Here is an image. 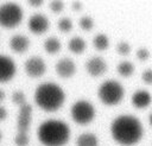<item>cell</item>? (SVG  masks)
<instances>
[{
	"label": "cell",
	"instance_id": "obj_1",
	"mask_svg": "<svg viewBox=\"0 0 152 146\" xmlns=\"http://www.w3.org/2000/svg\"><path fill=\"white\" fill-rule=\"evenodd\" d=\"M142 125L138 118L129 114L116 116L110 123V133L113 139L125 146L134 145L142 137Z\"/></svg>",
	"mask_w": 152,
	"mask_h": 146
},
{
	"label": "cell",
	"instance_id": "obj_2",
	"mask_svg": "<svg viewBox=\"0 0 152 146\" xmlns=\"http://www.w3.org/2000/svg\"><path fill=\"white\" fill-rule=\"evenodd\" d=\"M37 135L45 146H63L69 140L70 128L63 120L48 119L39 125Z\"/></svg>",
	"mask_w": 152,
	"mask_h": 146
},
{
	"label": "cell",
	"instance_id": "obj_3",
	"mask_svg": "<svg viewBox=\"0 0 152 146\" xmlns=\"http://www.w3.org/2000/svg\"><path fill=\"white\" fill-rule=\"evenodd\" d=\"M65 100L64 90L55 82L40 83L34 91V101L42 109L46 112L57 110Z\"/></svg>",
	"mask_w": 152,
	"mask_h": 146
},
{
	"label": "cell",
	"instance_id": "obj_4",
	"mask_svg": "<svg viewBox=\"0 0 152 146\" xmlns=\"http://www.w3.org/2000/svg\"><path fill=\"white\" fill-rule=\"evenodd\" d=\"M32 119V107L26 102L19 107L17 134L14 137V142L18 146H26L28 142V129Z\"/></svg>",
	"mask_w": 152,
	"mask_h": 146
},
{
	"label": "cell",
	"instance_id": "obj_5",
	"mask_svg": "<svg viewBox=\"0 0 152 146\" xmlns=\"http://www.w3.org/2000/svg\"><path fill=\"white\" fill-rule=\"evenodd\" d=\"M124 87L120 82L116 80H106L104 82L101 83V85L97 89V95L99 99L104 103V104H115L121 101L124 97Z\"/></svg>",
	"mask_w": 152,
	"mask_h": 146
},
{
	"label": "cell",
	"instance_id": "obj_6",
	"mask_svg": "<svg viewBox=\"0 0 152 146\" xmlns=\"http://www.w3.org/2000/svg\"><path fill=\"white\" fill-rule=\"evenodd\" d=\"M23 19V9L17 2H4L0 5V25L14 27Z\"/></svg>",
	"mask_w": 152,
	"mask_h": 146
},
{
	"label": "cell",
	"instance_id": "obj_7",
	"mask_svg": "<svg viewBox=\"0 0 152 146\" xmlns=\"http://www.w3.org/2000/svg\"><path fill=\"white\" fill-rule=\"evenodd\" d=\"M71 118L75 122L80 125H86L90 122L95 116V108L91 102L87 100H77L70 109Z\"/></svg>",
	"mask_w": 152,
	"mask_h": 146
},
{
	"label": "cell",
	"instance_id": "obj_8",
	"mask_svg": "<svg viewBox=\"0 0 152 146\" xmlns=\"http://www.w3.org/2000/svg\"><path fill=\"white\" fill-rule=\"evenodd\" d=\"M24 68H25V71L28 76L39 77L45 72L46 64H45L44 59L40 58L39 56H32V57L26 59V62L24 64Z\"/></svg>",
	"mask_w": 152,
	"mask_h": 146
},
{
	"label": "cell",
	"instance_id": "obj_9",
	"mask_svg": "<svg viewBox=\"0 0 152 146\" xmlns=\"http://www.w3.org/2000/svg\"><path fill=\"white\" fill-rule=\"evenodd\" d=\"M17 71L15 62L7 55L0 53V82L10 81Z\"/></svg>",
	"mask_w": 152,
	"mask_h": 146
},
{
	"label": "cell",
	"instance_id": "obj_10",
	"mask_svg": "<svg viewBox=\"0 0 152 146\" xmlns=\"http://www.w3.org/2000/svg\"><path fill=\"white\" fill-rule=\"evenodd\" d=\"M28 28L33 33H43L49 28V19L45 14L43 13H33L28 18Z\"/></svg>",
	"mask_w": 152,
	"mask_h": 146
},
{
	"label": "cell",
	"instance_id": "obj_11",
	"mask_svg": "<svg viewBox=\"0 0 152 146\" xmlns=\"http://www.w3.org/2000/svg\"><path fill=\"white\" fill-rule=\"evenodd\" d=\"M86 69L87 71L93 75V76H100L102 75L106 69H107V64L104 62L103 58L99 57V56H95V57H91L87 61L86 63Z\"/></svg>",
	"mask_w": 152,
	"mask_h": 146
},
{
	"label": "cell",
	"instance_id": "obj_12",
	"mask_svg": "<svg viewBox=\"0 0 152 146\" xmlns=\"http://www.w3.org/2000/svg\"><path fill=\"white\" fill-rule=\"evenodd\" d=\"M75 70H76V65L74 61L68 57H63L58 59V62L56 63V71L61 77H64V78L70 77L75 74Z\"/></svg>",
	"mask_w": 152,
	"mask_h": 146
},
{
	"label": "cell",
	"instance_id": "obj_13",
	"mask_svg": "<svg viewBox=\"0 0 152 146\" xmlns=\"http://www.w3.org/2000/svg\"><path fill=\"white\" fill-rule=\"evenodd\" d=\"M28 45H30L28 38L25 34H21V33L14 34L10 39V46H11V49L14 52H18V53L25 52L28 49Z\"/></svg>",
	"mask_w": 152,
	"mask_h": 146
},
{
	"label": "cell",
	"instance_id": "obj_14",
	"mask_svg": "<svg viewBox=\"0 0 152 146\" xmlns=\"http://www.w3.org/2000/svg\"><path fill=\"white\" fill-rule=\"evenodd\" d=\"M151 101H152V96L150 91L145 89L135 90L132 94V103L137 108H145L151 103Z\"/></svg>",
	"mask_w": 152,
	"mask_h": 146
},
{
	"label": "cell",
	"instance_id": "obj_15",
	"mask_svg": "<svg viewBox=\"0 0 152 146\" xmlns=\"http://www.w3.org/2000/svg\"><path fill=\"white\" fill-rule=\"evenodd\" d=\"M99 141L95 134L86 132L77 137L76 139V146H97Z\"/></svg>",
	"mask_w": 152,
	"mask_h": 146
},
{
	"label": "cell",
	"instance_id": "obj_16",
	"mask_svg": "<svg viewBox=\"0 0 152 146\" xmlns=\"http://www.w3.org/2000/svg\"><path fill=\"white\" fill-rule=\"evenodd\" d=\"M68 47L70 51H72L74 53H81L84 51L86 49V42L83 38L78 37V36H75L72 38L69 39L68 42Z\"/></svg>",
	"mask_w": 152,
	"mask_h": 146
},
{
	"label": "cell",
	"instance_id": "obj_17",
	"mask_svg": "<svg viewBox=\"0 0 152 146\" xmlns=\"http://www.w3.org/2000/svg\"><path fill=\"white\" fill-rule=\"evenodd\" d=\"M44 49L49 53H56L61 49V42L56 37H49L44 42Z\"/></svg>",
	"mask_w": 152,
	"mask_h": 146
},
{
	"label": "cell",
	"instance_id": "obj_18",
	"mask_svg": "<svg viewBox=\"0 0 152 146\" xmlns=\"http://www.w3.org/2000/svg\"><path fill=\"white\" fill-rule=\"evenodd\" d=\"M116 70H118V72H119L121 76L128 77V76H131V75L133 74V71H134V65H133V63L129 62V61H122V62H120V63L116 65Z\"/></svg>",
	"mask_w": 152,
	"mask_h": 146
},
{
	"label": "cell",
	"instance_id": "obj_19",
	"mask_svg": "<svg viewBox=\"0 0 152 146\" xmlns=\"http://www.w3.org/2000/svg\"><path fill=\"white\" fill-rule=\"evenodd\" d=\"M93 44L97 50H106L108 47L109 39L104 33H97L93 39Z\"/></svg>",
	"mask_w": 152,
	"mask_h": 146
},
{
	"label": "cell",
	"instance_id": "obj_20",
	"mask_svg": "<svg viewBox=\"0 0 152 146\" xmlns=\"http://www.w3.org/2000/svg\"><path fill=\"white\" fill-rule=\"evenodd\" d=\"M78 25H80L81 28H83L84 31H88V30H90V28L94 26V20H93V18L89 17V15H83V17L80 18Z\"/></svg>",
	"mask_w": 152,
	"mask_h": 146
},
{
	"label": "cell",
	"instance_id": "obj_21",
	"mask_svg": "<svg viewBox=\"0 0 152 146\" xmlns=\"http://www.w3.org/2000/svg\"><path fill=\"white\" fill-rule=\"evenodd\" d=\"M57 26L62 32H69L71 30V27H72V23L68 17H63V18H61L58 20Z\"/></svg>",
	"mask_w": 152,
	"mask_h": 146
},
{
	"label": "cell",
	"instance_id": "obj_22",
	"mask_svg": "<svg viewBox=\"0 0 152 146\" xmlns=\"http://www.w3.org/2000/svg\"><path fill=\"white\" fill-rule=\"evenodd\" d=\"M12 101L18 104L19 107L23 106L24 103H26V96H25V93L21 91V90H15L13 94H12Z\"/></svg>",
	"mask_w": 152,
	"mask_h": 146
},
{
	"label": "cell",
	"instance_id": "obj_23",
	"mask_svg": "<svg viewBox=\"0 0 152 146\" xmlns=\"http://www.w3.org/2000/svg\"><path fill=\"white\" fill-rule=\"evenodd\" d=\"M116 51L121 55H127L131 51V45L127 42H120L116 44Z\"/></svg>",
	"mask_w": 152,
	"mask_h": 146
},
{
	"label": "cell",
	"instance_id": "obj_24",
	"mask_svg": "<svg viewBox=\"0 0 152 146\" xmlns=\"http://www.w3.org/2000/svg\"><path fill=\"white\" fill-rule=\"evenodd\" d=\"M64 7V2L63 1H59V0H53L50 2V8L53 11V12H61Z\"/></svg>",
	"mask_w": 152,
	"mask_h": 146
},
{
	"label": "cell",
	"instance_id": "obj_25",
	"mask_svg": "<svg viewBox=\"0 0 152 146\" xmlns=\"http://www.w3.org/2000/svg\"><path fill=\"white\" fill-rule=\"evenodd\" d=\"M150 56V51L146 49V47H140L137 50V57L140 59V61H145Z\"/></svg>",
	"mask_w": 152,
	"mask_h": 146
},
{
	"label": "cell",
	"instance_id": "obj_26",
	"mask_svg": "<svg viewBox=\"0 0 152 146\" xmlns=\"http://www.w3.org/2000/svg\"><path fill=\"white\" fill-rule=\"evenodd\" d=\"M141 78L145 83L147 84H152V69H146L144 70L142 75H141Z\"/></svg>",
	"mask_w": 152,
	"mask_h": 146
},
{
	"label": "cell",
	"instance_id": "obj_27",
	"mask_svg": "<svg viewBox=\"0 0 152 146\" xmlns=\"http://www.w3.org/2000/svg\"><path fill=\"white\" fill-rule=\"evenodd\" d=\"M7 116V110L5 109V107L0 106V120H4Z\"/></svg>",
	"mask_w": 152,
	"mask_h": 146
},
{
	"label": "cell",
	"instance_id": "obj_28",
	"mask_svg": "<svg viewBox=\"0 0 152 146\" xmlns=\"http://www.w3.org/2000/svg\"><path fill=\"white\" fill-rule=\"evenodd\" d=\"M28 4H30L31 6H39V5H42L43 2H42V1H34V0H33V1H30Z\"/></svg>",
	"mask_w": 152,
	"mask_h": 146
},
{
	"label": "cell",
	"instance_id": "obj_29",
	"mask_svg": "<svg viewBox=\"0 0 152 146\" xmlns=\"http://www.w3.org/2000/svg\"><path fill=\"white\" fill-rule=\"evenodd\" d=\"M72 7H74L75 9H78V8L82 7V4H81V2H74V4H72Z\"/></svg>",
	"mask_w": 152,
	"mask_h": 146
},
{
	"label": "cell",
	"instance_id": "obj_30",
	"mask_svg": "<svg viewBox=\"0 0 152 146\" xmlns=\"http://www.w3.org/2000/svg\"><path fill=\"white\" fill-rule=\"evenodd\" d=\"M5 96H6V94H5V91L2 90V89H0V102L5 99Z\"/></svg>",
	"mask_w": 152,
	"mask_h": 146
},
{
	"label": "cell",
	"instance_id": "obj_31",
	"mask_svg": "<svg viewBox=\"0 0 152 146\" xmlns=\"http://www.w3.org/2000/svg\"><path fill=\"white\" fill-rule=\"evenodd\" d=\"M148 121H150V125L152 126V112H151V114H150V116H148Z\"/></svg>",
	"mask_w": 152,
	"mask_h": 146
},
{
	"label": "cell",
	"instance_id": "obj_32",
	"mask_svg": "<svg viewBox=\"0 0 152 146\" xmlns=\"http://www.w3.org/2000/svg\"><path fill=\"white\" fill-rule=\"evenodd\" d=\"M1 138H2V133H1V131H0V140H1Z\"/></svg>",
	"mask_w": 152,
	"mask_h": 146
}]
</instances>
